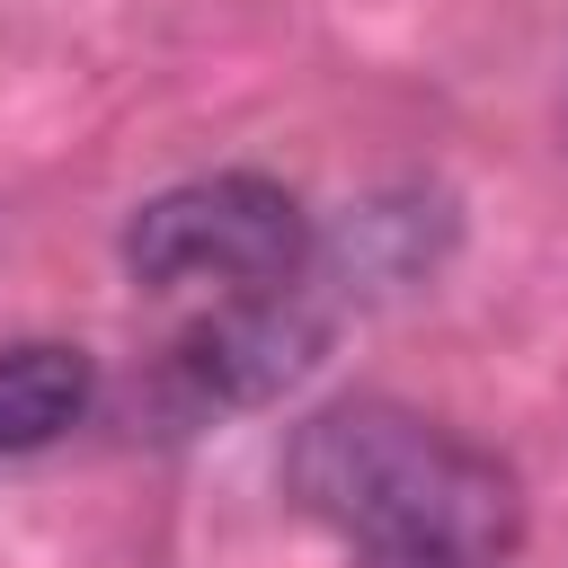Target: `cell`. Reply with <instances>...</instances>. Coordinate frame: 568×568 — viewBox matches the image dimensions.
Returning a JSON list of instances; mask_svg holds the SVG:
<instances>
[{
  "instance_id": "2",
  "label": "cell",
  "mask_w": 568,
  "mask_h": 568,
  "mask_svg": "<svg viewBox=\"0 0 568 568\" xmlns=\"http://www.w3.org/2000/svg\"><path fill=\"white\" fill-rule=\"evenodd\" d=\"M302 257H311V222H302L293 186H275L257 169L160 186L124 222V266L151 293H222L231 302V293L293 284Z\"/></svg>"
},
{
  "instance_id": "1",
  "label": "cell",
  "mask_w": 568,
  "mask_h": 568,
  "mask_svg": "<svg viewBox=\"0 0 568 568\" xmlns=\"http://www.w3.org/2000/svg\"><path fill=\"white\" fill-rule=\"evenodd\" d=\"M284 488L355 568H506L524 532L515 470L399 399L320 408L284 453Z\"/></svg>"
},
{
  "instance_id": "3",
  "label": "cell",
  "mask_w": 568,
  "mask_h": 568,
  "mask_svg": "<svg viewBox=\"0 0 568 568\" xmlns=\"http://www.w3.org/2000/svg\"><path fill=\"white\" fill-rule=\"evenodd\" d=\"M320 355V311L302 302V284H266V293H231L204 328H186L160 364V399L169 417H222V408H257L284 382H302V364Z\"/></svg>"
},
{
  "instance_id": "4",
  "label": "cell",
  "mask_w": 568,
  "mask_h": 568,
  "mask_svg": "<svg viewBox=\"0 0 568 568\" xmlns=\"http://www.w3.org/2000/svg\"><path fill=\"white\" fill-rule=\"evenodd\" d=\"M98 399V364L62 337H18L0 346V462L62 444Z\"/></svg>"
}]
</instances>
